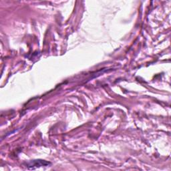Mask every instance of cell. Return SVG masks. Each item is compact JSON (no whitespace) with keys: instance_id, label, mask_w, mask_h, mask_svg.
<instances>
[{"instance_id":"obj_1","label":"cell","mask_w":171,"mask_h":171,"mask_svg":"<svg viewBox=\"0 0 171 171\" xmlns=\"http://www.w3.org/2000/svg\"><path fill=\"white\" fill-rule=\"evenodd\" d=\"M49 163L48 162H46L44 161H42V160H35V161H33L32 162H29L27 167H31L32 168L34 167H39L42 166H48Z\"/></svg>"}]
</instances>
